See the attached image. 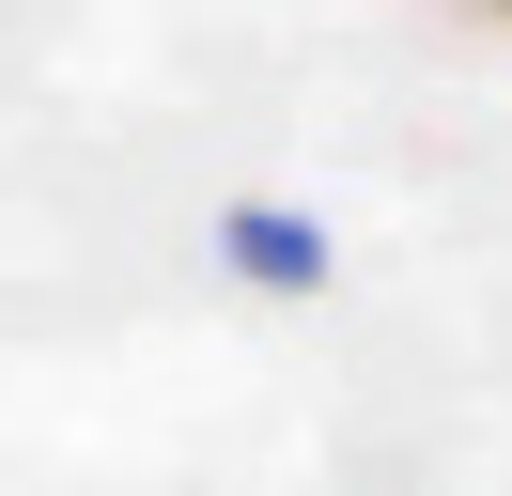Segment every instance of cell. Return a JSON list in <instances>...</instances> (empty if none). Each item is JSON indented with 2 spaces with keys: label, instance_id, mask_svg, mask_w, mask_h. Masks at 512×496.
Masks as SVG:
<instances>
[{
  "label": "cell",
  "instance_id": "1",
  "mask_svg": "<svg viewBox=\"0 0 512 496\" xmlns=\"http://www.w3.org/2000/svg\"><path fill=\"white\" fill-rule=\"evenodd\" d=\"M233 264H249L264 295H295V279H326V233L280 217V202H233Z\"/></svg>",
  "mask_w": 512,
  "mask_h": 496
},
{
  "label": "cell",
  "instance_id": "2",
  "mask_svg": "<svg viewBox=\"0 0 512 496\" xmlns=\"http://www.w3.org/2000/svg\"><path fill=\"white\" fill-rule=\"evenodd\" d=\"M419 16H466V31H512V0H419Z\"/></svg>",
  "mask_w": 512,
  "mask_h": 496
}]
</instances>
